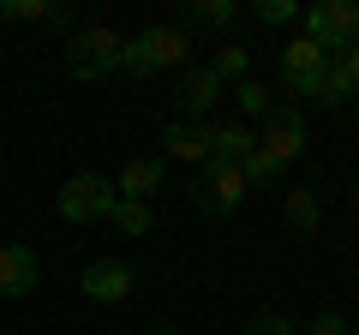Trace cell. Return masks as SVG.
<instances>
[{
  "instance_id": "cell-1",
  "label": "cell",
  "mask_w": 359,
  "mask_h": 335,
  "mask_svg": "<svg viewBox=\"0 0 359 335\" xmlns=\"http://www.w3.org/2000/svg\"><path fill=\"white\" fill-rule=\"evenodd\" d=\"M186 30H174V25H162V30H138V36L120 48V72L126 78H150V72H168V66H180L186 60Z\"/></svg>"
},
{
  "instance_id": "cell-2",
  "label": "cell",
  "mask_w": 359,
  "mask_h": 335,
  "mask_svg": "<svg viewBox=\"0 0 359 335\" xmlns=\"http://www.w3.org/2000/svg\"><path fill=\"white\" fill-rule=\"evenodd\" d=\"M299 25H306V36L318 42L330 60H341V54L359 42V6L353 0H318V6L299 13Z\"/></svg>"
},
{
  "instance_id": "cell-3",
  "label": "cell",
  "mask_w": 359,
  "mask_h": 335,
  "mask_svg": "<svg viewBox=\"0 0 359 335\" xmlns=\"http://www.w3.org/2000/svg\"><path fill=\"white\" fill-rule=\"evenodd\" d=\"M60 221H72V228H90V221H108L120 204V192L102 180V174H72V180L60 186Z\"/></svg>"
},
{
  "instance_id": "cell-4",
  "label": "cell",
  "mask_w": 359,
  "mask_h": 335,
  "mask_svg": "<svg viewBox=\"0 0 359 335\" xmlns=\"http://www.w3.org/2000/svg\"><path fill=\"white\" fill-rule=\"evenodd\" d=\"M120 48H126V42H120L108 25L78 30V36L66 42V72L84 78V84H90V78H108V72H120Z\"/></svg>"
},
{
  "instance_id": "cell-5",
  "label": "cell",
  "mask_w": 359,
  "mask_h": 335,
  "mask_svg": "<svg viewBox=\"0 0 359 335\" xmlns=\"http://www.w3.org/2000/svg\"><path fill=\"white\" fill-rule=\"evenodd\" d=\"M192 192H198V210H204V216H233V210L245 204V192H252V186H245L240 162H204Z\"/></svg>"
},
{
  "instance_id": "cell-6",
  "label": "cell",
  "mask_w": 359,
  "mask_h": 335,
  "mask_svg": "<svg viewBox=\"0 0 359 335\" xmlns=\"http://www.w3.org/2000/svg\"><path fill=\"white\" fill-rule=\"evenodd\" d=\"M257 150H269L282 168L299 162V156H306V114H299V108H269L264 132H257Z\"/></svg>"
},
{
  "instance_id": "cell-7",
  "label": "cell",
  "mask_w": 359,
  "mask_h": 335,
  "mask_svg": "<svg viewBox=\"0 0 359 335\" xmlns=\"http://www.w3.org/2000/svg\"><path fill=\"white\" fill-rule=\"evenodd\" d=\"M132 282H138V275H132V264H120V258H96L84 275H78V294L96 299V306H120V299L132 294Z\"/></svg>"
},
{
  "instance_id": "cell-8",
  "label": "cell",
  "mask_w": 359,
  "mask_h": 335,
  "mask_svg": "<svg viewBox=\"0 0 359 335\" xmlns=\"http://www.w3.org/2000/svg\"><path fill=\"white\" fill-rule=\"evenodd\" d=\"M330 66V54L318 48L311 36H294V42H282V84L294 96H311V84H318V72Z\"/></svg>"
},
{
  "instance_id": "cell-9",
  "label": "cell",
  "mask_w": 359,
  "mask_h": 335,
  "mask_svg": "<svg viewBox=\"0 0 359 335\" xmlns=\"http://www.w3.org/2000/svg\"><path fill=\"white\" fill-rule=\"evenodd\" d=\"M180 120H192V126H204V114L210 108L222 102V96H228V84H222L216 72H210V66H192V72L180 78Z\"/></svg>"
},
{
  "instance_id": "cell-10",
  "label": "cell",
  "mask_w": 359,
  "mask_h": 335,
  "mask_svg": "<svg viewBox=\"0 0 359 335\" xmlns=\"http://www.w3.org/2000/svg\"><path fill=\"white\" fill-rule=\"evenodd\" d=\"M36 282H42V264H36V252L30 245H0V299H25V294H36Z\"/></svg>"
},
{
  "instance_id": "cell-11",
  "label": "cell",
  "mask_w": 359,
  "mask_h": 335,
  "mask_svg": "<svg viewBox=\"0 0 359 335\" xmlns=\"http://www.w3.org/2000/svg\"><path fill=\"white\" fill-rule=\"evenodd\" d=\"M210 144H216V126H210V120H204V126H192V120H168V126H162V150L174 156V162H198V168H204L210 162Z\"/></svg>"
},
{
  "instance_id": "cell-12",
  "label": "cell",
  "mask_w": 359,
  "mask_h": 335,
  "mask_svg": "<svg viewBox=\"0 0 359 335\" xmlns=\"http://www.w3.org/2000/svg\"><path fill=\"white\" fill-rule=\"evenodd\" d=\"M114 192H120V198H132V204H150V198L162 192V156H132V162L120 168Z\"/></svg>"
},
{
  "instance_id": "cell-13",
  "label": "cell",
  "mask_w": 359,
  "mask_h": 335,
  "mask_svg": "<svg viewBox=\"0 0 359 335\" xmlns=\"http://www.w3.org/2000/svg\"><path fill=\"white\" fill-rule=\"evenodd\" d=\"M0 18L6 25H66V0H0Z\"/></svg>"
},
{
  "instance_id": "cell-14",
  "label": "cell",
  "mask_w": 359,
  "mask_h": 335,
  "mask_svg": "<svg viewBox=\"0 0 359 335\" xmlns=\"http://www.w3.org/2000/svg\"><path fill=\"white\" fill-rule=\"evenodd\" d=\"M347 96H353V84H347L341 60H330V66L318 72V84H311V102H318V108H341Z\"/></svg>"
},
{
  "instance_id": "cell-15",
  "label": "cell",
  "mask_w": 359,
  "mask_h": 335,
  "mask_svg": "<svg viewBox=\"0 0 359 335\" xmlns=\"http://www.w3.org/2000/svg\"><path fill=\"white\" fill-rule=\"evenodd\" d=\"M282 216H287V228L311 233V228L323 221V204H318V192H306V186H299V192H287V198H282Z\"/></svg>"
},
{
  "instance_id": "cell-16",
  "label": "cell",
  "mask_w": 359,
  "mask_h": 335,
  "mask_svg": "<svg viewBox=\"0 0 359 335\" xmlns=\"http://www.w3.org/2000/svg\"><path fill=\"white\" fill-rule=\"evenodd\" d=\"M245 150H257L252 126H216V144H210V162H240Z\"/></svg>"
},
{
  "instance_id": "cell-17",
  "label": "cell",
  "mask_w": 359,
  "mask_h": 335,
  "mask_svg": "<svg viewBox=\"0 0 359 335\" xmlns=\"http://www.w3.org/2000/svg\"><path fill=\"white\" fill-rule=\"evenodd\" d=\"M210 72H216L222 84H240V78H252V48H240V42H228V48H216V60H210Z\"/></svg>"
},
{
  "instance_id": "cell-18",
  "label": "cell",
  "mask_w": 359,
  "mask_h": 335,
  "mask_svg": "<svg viewBox=\"0 0 359 335\" xmlns=\"http://www.w3.org/2000/svg\"><path fill=\"white\" fill-rule=\"evenodd\" d=\"M186 18H192V25H204V30H228L233 18H240V6H233V0H192V6H186Z\"/></svg>"
},
{
  "instance_id": "cell-19",
  "label": "cell",
  "mask_w": 359,
  "mask_h": 335,
  "mask_svg": "<svg viewBox=\"0 0 359 335\" xmlns=\"http://www.w3.org/2000/svg\"><path fill=\"white\" fill-rule=\"evenodd\" d=\"M240 174H245V186H276L287 168L276 162L269 150H245V156H240Z\"/></svg>"
},
{
  "instance_id": "cell-20",
  "label": "cell",
  "mask_w": 359,
  "mask_h": 335,
  "mask_svg": "<svg viewBox=\"0 0 359 335\" xmlns=\"http://www.w3.org/2000/svg\"><path fill=\"white\" fill-rule=\"evenodd\" d=\"M108 221H114L120 233H132V240H138V233H150V228H156V210H150V204H132V198H120Z\"/></svg>"
},
{
  "instance_id": "cell-21",
  "label": "cell",
  "mask_w": 359,
  "mask_h": 335,
  "mask_svg": "<svg viewBox=\"0 0 359 335\" xmlns=\"http://www.w3.org/2000/svg\"><path fill=\"white\" fill-rule=\"evenodd\" d=\"M228 96L240 102V114H252V120H264L269 108H276V102H269V84H257V78H240V84H233Z\"/></svg>"
},
{
  "instance_id": "cell-22",
  "label": "cell",
  "mask_w": 359,
  "mask_h": 335,
  "mask_svg": "<svg viewBox=\"0 0 359 335\" xmlns=\"http://www.w3.org/2000/svg\"><path fill=\"white\" fill-rule=\"evenodd\" d=\"M252 18H257V25H294L299 0H252Z\"/></svg>"
},
{
  "instance_id": "cell-23",
  "label": "cell",
  "mask_w": 359,
  "mask_h": 335,
  "mask_svg": "<svg viewBox=\"0 0 359 335\" xmlns=\"http://www.w3.org/2000/svg\"><path fill=\"white\" fill-rule=\"evenodd\" d=\"M299 335H353V329H347V317H341V311H318V317H311Z\"/></svg>"
},
{
  "instance_id": "cell-24",
  "label": "cell",
  "mask_w": 359,
  "mask_h": 335,
  "mask_svg": "<svg viewBox=\"0 0 359 335\" xmlns=\"http://www.w3.org/2000/svg\"><path fill=\"white\" fill-rule=\"evenodd\" d=\"M245 335H299L287 317H257V323H245Z\"/></svg>"
},
{
  "instance_id": "cell-25",
  "label": "cell",
  "mask_w": 359,
  "mask_h": 335,
  "mask_svg": "<svg viewBox=\"0 0 359 335\" xmlns=\"http://www.w3.org/2000/svg\"><path fill=\"white\" fill-rule=\"evenodd\" d=\"M341 72H347V84H353V96H359V42L341 54Z\"/></svg>"
},
{
  "instance_id": "cell-26",
  "label": "cell",
  "mask_w": 359,
  "mask_h": 335,
  "mask_svg": "<svg viewBox=\"0 0 359 335\" xmlns=\"http://www.w3.org/2000/svg\"><path fill=\"white\" fill-rule=\"evenodd\" d=\"M150 335H180V329H150Z\"/></svg>"
},
{
  "instance_id": "cell-27",
  "label": "cell",
  "mask_w": 359,
  "mask_h": 335,
  "mask_svg": "<svg viewBox=\"0 0 359 335\" xmlns=\"http://www.w3.org/2000/svg\"><path fill=\"white\" fill-rule=\"evenodd\" d=\"M353 198H359V186H353Z\"/></svg>"
}]
</instances>
